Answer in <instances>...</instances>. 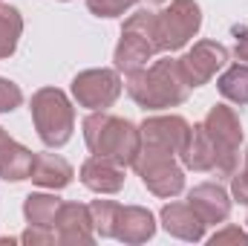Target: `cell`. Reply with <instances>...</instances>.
I'll return each instance as SVG.
<instances>
[{
  "instance_id": "7c38bea8",
  "label": "cell",
  "mask_w": 248,
  "mask_h": 246,
  "mask_svg": "<svg viewBox=\"0 0 248 246\" xmlns=\"http://www.w3.org/2000/svg\"><path fill=\"white\" fill-rule=\"evenodd\" d=\"M187 206L199 214V220L205 226H217V223H225L231 217V194L219 183L193 185L187 194Z\"/></svg>"
},
{
  "instance_id": "4dcf8cb0",
  "label": "cell",
  "mask_w": 248,
  "mask_h": 246,
  "mask_svg": "<svg viewBox=\"0 0 248 246\" xmlns=\"http://www.w3.org/2000/svg\"><path fill=\"white\" fill-rule=\"evenodd\" d=\"M63 3H66V0H63Z\"/></svg>"
},
{
  "instance_id": "6da1fadb",
  "label": "cell",
  "mask_w": 248,
  "mask_h": 246,
  "mask_svg": "<svg viewBox=\"0 0 248 246\" xmlns=\"http://www.w3.org/2000/svg\"><path fill=\"white\" fill-rule=\"evenodd\" d=\"M127 96L141 107V110H168L179 107L187 102V87L185 75L179 70V61L173 58H159L150 67H141L127 75Z\"/></svg>"
},
{
  "instance_id": "30bf717a",
  "label": "cell",
  "mask_w": 248,
  "mask_h": 246,
  "mask_svg": "<svg viewBox=\"0 0 248 246\" xmlns=\"http://www.w3.org/2000/svg\"><path fill=\"white\" fill-rule=\"evenodd\" d=\"M139 130H141V142L168 148L176 157H182V151L187 148L193 124L187 122V119H182V116H176V113H170V116H147L144 122L139 124Z\"/></svg>"
},
{
  "instance_id": "ba28073f",
  "label": "cell",
  "mask_w": 248,
  "mask_h": 246,
  "mask_svg": "<svg viewBox=\"0 0 248 246\" xmlns=\"http://www.w3.org/2000/svg\"><path fill=\"white\" fill-rule=\"evenodd\" d=\"M72 99L78 102V107H87V110H107L119 102L124 84L119 70H84L72 78Z\"/></svg>"
},
{
  "instance_id": "ffe728a7",
  "label": "cell",
  "mask_w": 248,
  "mask_h": 246,
  "mask_svg": "<svg viewBox=\"0 0 248 246\" xmlns=\"http://www.w3.org/2000/svg\"><path fill=\"white\" fill-rule=\"evenodd\" d=\"M217 90L231 105H248V64H234L217 78Z\"/></svg>"
},
{
  "instance_id": "d6986e66",
  "label": "cell",
  "mask_w": 248,
  "mask_h": 246,
  "mask_svg": "<svg viewBox=\"0 0 248 246\" xmlns=\"http://www.w3.org/2000/svg\"><path fill=\"white\" fill-rule=\"evenodd\" d=\"M61 203L63 200H58L55 194H29L23 200V217L32 226H55Z\"/></svg>"
},
{
  "instance_id": "8992f818",
  "label": "cell",
  "mask_w": 248,
  "mask_h": 246,
  "mask_svg": "<svg viewBox=\"0 0 248 246\" xmlns=\"http://www.w3.org/2000/svg\"><path fill=\"white\" fill-rule=\"evenodd\" d=\"M208 136L214 139L217 145V154H219V165H217V177L219 180H231L237 174V165H240V145H243V124L234 107L228 105H214L208 110V116L202 119Z\"/></svg>"
},
{
  "instance_id": "8fae6325",
  "label": "cell",
  "mask_w": 248,
  "mask_h": 246,
  "mask_svg": "<svg viewBox=\"0 0 248 246\" xmlns=\"http://www.w3.org/2000/svg\"><path fill=\"white\" fill-rule=\"evenodd\" d=\"M55 235L63 246H90L95 241L90 206L84 203H61L58 217H55Z\"/></svg>"
},
{
  "instance_id": "e0dca14e",
  "label": "cell",
  "mask_w": 248,
  "mask_h": 246,
  "mask_svg": "<svg viewBox=\"0 0 248 246\" xmlns=\"http://www.w3.org/2000/svg\"><path fill=\"white\" fill-rule=\"evenodd\" d=\"M182 165H185L187 171H217V165H219V154H217V145H214V139L208 136V130H205V124H193V130H190V139H187V148L182 151Z\"/></svg>"
},
{
  "instance_id": "9c48e42d",
  "label": "cell",
  "mask_w": 248,
  "mask_h": 246,
  "mask_svg": "<svg viewBox=\"0 0 248 246\" xmlns=\"http://www.w3.org/2000/svg\"><path fill=\"white\" fill-rule=\"evenodd\" d=\"M225 64H228V50L219 41H196L179 58V70L185 75L187 87L193 90V87L208 84Z\"/></svg>"
},
{
  "instance_id": "ac0fdd59",
  "label": "cell",
  "mask_w": 248,
  "mask_h": 246,
  "mask_svg": "<svg viewBox=\"0 0 248 246\" xmlns=\"http://www.w3.org/2000/svg\"><path fill=\"white\" fill-rule=\"evenodd\" d=\"M72 165L58 157V154H35V165H32V174H29V180L35 185H41V188H52V191H58V188H66V185L72 183Z\"/></svg>"
},
{
  "instance_id": "4316f807",
  "label": "cell",
  "mask_w": 248,
  "mask_h": 246,
  "mask_svg": "<svg viewBox=\"0 0 248 246\" xmlns=\"http://www.w3.org/2000/svg\"><path fill=\"white\" fill-rule=\"evenodd\" d=\"M217 244H243V246H248V235L240 226H225L222 232H217V235L211 238V246H217Z\"/></svg>"
},
{
  "instance_id": "cb8c5ba5",
  "label": "cell",
  "mask_w": 248,
  "mask_h": 246,
  "mask_svg": "<svg viewBox=\"0 0 248 246\" xmlns=\"http://www.w3.org/2000/svg\"><path fill=\"white\" fill-rule=\"evenodd\" d=\"M20 102H23L20 87H17L15 81H9V78L0 75V113H12V110H17Z\"/></svg>"
},
{
  "instance_id": "603a6c76",
  "label": "cell",
  "mask_w": 248,
  "mask_h": 246,
  "mask_svg": "<svg viewBox=\"0 0 248 246\" xmlns=\"http://www.w3.org/2000/svg\"><path fill=\"white\" fill-rule=\"evenodd\" d=\"M139 0H87V9L95 18H122L127 9H133Z\"/></svg>"
},
{
  "instance_id": "484cf974",
  "label": "cell",
  "mask_w": 248,
  "mask_h": 246,
  "mask_svg": "<svg viewBox=\"0 0 248 246\" xmlns=\"http://www.w3.org/2000/svg\"><path fill=\"white\" fill-rule=\"evenodd\" d=\"M231 197H234L237 203L248 206V151H246V168L231 177Z\"/></svg>"
},
{
  "instance_id": "5bb4252c",
  "label": "cell",
  "mask_w": 248,
  "mask_h": 246,
  "mask_svg": "<svg viewBox=\"0 0 248 246\" xmlns=\"http://www.w3.org/2000/svg\"><path fill=\"white\" fill-rule=\"evenodd\" d=\"M81 183L95 194H119L124 188V165L110 157H90L81 165Z\"/></svg>"
},
{
  "instance_id": "3957f363",
  "label": "cell",
  "mask_w": 248,
  "mask_h": 246,
  "mask_svg": "<svg viewBox=\"0 0 248 246\" xmlns=\"http://www.w3.org/2000/svg\"><path fill=\"white\" fill-rule=\"evenodd\" d=\"M32 124L46 148H63L75 130V107L69 96L58 87H41L29 102Z\"/></svg>"
},
{
  "instance_id": "52a82bcc",
  "label": "cell",
  "mask_w": 248,
  "mask_h": 246,
  "mask_svg": "<svg viewBox=\"0 0 248 246\" xmlns=\"http://www.w3.org/2000/svg\"><path fill=\"white\" fill-rule=\"evenodd\" d=\"M202 26V9L196 0H170L168 9L156 12V38L162 53H176L196 38Z\"/></svg>"
},
{
  "instance_id": "d4e9b609",
  "label": "cell",
  "mask_w": 248,
  "mask_h": 246,
  "mask_svg": "<svg viewBox=\"0 0 248 246\" xmlns=\"http://www.w3.org/2000/svg\"><path fill=\"white\" fill-rule=\"evenodd\" d=\"M20 244L26 246H49V244H58V235H55V226H32L20 235Z\"/></svg>"
},
{
  "instance_id": "7402d4cb",
  "label": "cell",
  "mask_w": 248,
  "mask_h": 246,
  "mask_svg": "<svg viewBox=\"0 0 248 246\" xmlns=\"http://www.w3.org/2000/svg\"><path fill=\"white\" fill-rule=\"evenodd\" d=\"M116 214H119V203H113V200H93L90 203V217H93V229L98 238H113Z\"/></svg>"
},
{
  "instance_id": "f546056e",
  "label": "cell",
  "mask_w": 248,
  "mask_h": 246,
  "mask_svg": "<svg viewBox=\"0 0 248 246\" xmlns=\"http://www.w3.org/2000/svg\"><path fill=\"white\" fill-rule=\"evenodd\" d=\"M246 226H248V217H246Z\"/></svg>"
},
{
  "instance_id": "83f0119b",
  "label": "cell",
  "mask_w": 248,
  "mask_h": 246,
  "mask_svg": "<svg viewBox=\"0 0 248 246\" xmlns=\"http://www.w3.org/2000/svg\"><path fill=\"white\" fill-rule=\"evenodd\" d=\"M234 35H237V44H234V55H237V61H246V64H248V26L237 29Z\"/></svg>"
},
{
  "instance_id": "f1b7e54d",
  "label": "cell",
  "mask_w": 248,
  "mask_h": 246,
  "mask_svg": "<svg viewBox=\"0 0 248 246\" xmlns=\"http://www.w3.org/2000/svg\"><path fill=\"white\" fill-rule=\"evenodd\" d=\"M150 3H165V0H150Z\"/></svg>"
},
{
  "instance_id": "44dd1931",
  "label": "cell",
  "mask_w": 248,
  "mask_h": 246,
  "mask_svg": "<svg viewBox=\"0 0 248 246\" xmlns=\"http://www.w3.org/2000/svg\"><path fill=\"white\" fill-rule=\"evenodd\" d=\"M23 35V18L15 6L0 3V58H12Z\"/></svg>"
},
{
  "instance_id": "277c9868",
  "label": "cell",
  "mask_w": 248,
  "mask_h": 246,
  "mask_svg": "<svg viewBox=\"0 0 248 246\" xmlns=\"http://www.w3.org/2000/svg\"><path fill=\"white\" fill-rule=\"evenodd\" d=\"M133 168L136 174L141 177L144 188L156 197H176L185 191V165L179 162V157L168 148H159V145H150V142H141L139 148V157L133 159Z\"/></svg>"
},
{
  "instance_id": "7a4b0ae2",
  "label": "cell",
  "mask_w": 248,
  "mask_h": 246,
  "mask_svg": "<svg viewBox=\"0 0 248 246\" xmlns=\"http://www.w3.org/2000/svg\"><path fill=\"white\" fill-rule=\"evenodd\" d=\"M84 142L90 154L95 157H110L119 165H133L141 148V130L139 124L122 116H110L107 110H90L84 119Z\"/></svg>"
},
{
  "instance_id": "2e32d148",
  "label": "cell",
  "mask_w": 248,
  "mask_h": 246,
  "mask_svg": "<svg viewBox=\"0 0 248 246\" xmlns=\"http://www.w3.org/2000/svg\"><path fill=\"white\" fill-rule=\"evenodd\" d=\"M35 165V154L29 148H23L20 142H15L3 127H0V177L6 183H20L29 180Z\"/></svg>"
},
{
  "instance_id": "9a60e30c",
  "label": "cell",
  "mask_w": 248,
  "mask_h": 246,
  "mask_svg": "<svg viewBox=\"0 0 248 246\" xmlns=\"http://www.w3.org/2000/svg\"><path fill=\"white\" fill-rule=\"evenodd\" d=\"M162 226L168 235L187 241V244H199L205 238V223L199 220V214L187 206V203H168L162 209Z\"/></svg>"
},
{
  "instance_id": "4fadbf2b",
  "label": "cell",
  "mask_w": 248,
  "mask_h": 246,
  "mask_svg": "<svg viewBox=\"0 0 248 246\" xmlns=\"http://www.w3.org/2000/svg\"><path fill=\"white\" fill-rule=\"evenodd\" d=\"M156 235V217L141 209V206H119L116 223H113V238L127 246L147 244Z\"/></svg>"
},
{
  "instance_id": "5b68a950",
  "label": "cell",
  "mask_w": 248,
  "mask_h": 246,
  "mask_svg": "<svg viewBox=\"0 0 248 246\" xmlns=\"http://www.w3.org/2000/svg\"><path fill=\"white\" fill-rule=\"evenodd\" d=\"M162 53L159 50V38H156V12L139 9L136 15H130L122 26V38L116 47V70L130 75L141 67H147V61H153V55Z\"/></svg>"
}]
</instances>
